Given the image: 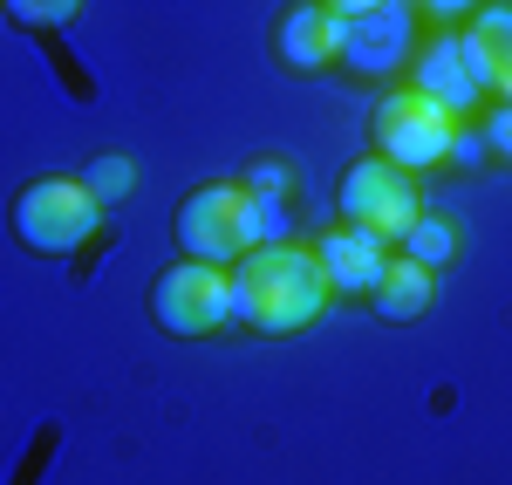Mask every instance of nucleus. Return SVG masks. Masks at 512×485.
Instances as JSON below:
<instances>
[{
	"instance_id": "20",
	"label": "nucleus",
	"mask_w": 512,
	"mask_h": 485,
	"mask_svg": "<svg viewBox=\"0 0 512 485\" xmlns=\"http://www.w3.org/2000/svg\"><path fill=\"white\" fill-rule=\"evenodd\" d=\"M321 7H328V14H335V21H349V14H369V7H376V0H321Z\"/></svg>"
},
{
	"instance_id": "2",
	"label": "nucleus",
	"mask_w": 512,
	"mask_h": 485,
	"mask_svg": "<svg viewBox=\"0 0 512 485\" xmlns=\"http://www.w3.org/2000/svg\"><path fill=\"white\" fill-rule=\"evenodd\" d=\"M280 240H287V212L274 199H253L233 178H212L178 205V246H185V260H205V267H233L253 246Z\"/></svg>"
},
{
	"instance_id": "1",
	"label": "nucleus",
	"mask_w": 512,
	"mask_h": 485,
	"mask_svg": "<svg viewBox=\"0 0 512 485\" xmlns=\"http://www.w3.org/2000/svg\"><path fill=\"white\" fill-rule=\"evenodd\" d=\"M226 274H233V322L253 335H294L328 308V274H321L315 246H253Z\"/></svg>"
},
{
	"instance_id": "13",
	"label": "nucleus",
	"mask_w": 512,
	"mask_h": 485,
	"mask_svg": "<svg viewBox=\"0 0 512 485\" xmlns=\"http://www.w3.org/2000/svg\"><path fill=\"white\" fill-rule=\"evenodd\" d=\"M403 260H417V267H451V253H458V226H451V219H437V212H417V219H410V233H403Z\"/></svg>"
},
{
	"instance_id": "5",
	"label": "nucleus",
	"mask_w": 512,
	"mask_h": 485,
	"mask_svg": "<svg viewBox=\"0 0 512 485\" xmlns=\"http://www.w3.org/2000/svg\"><path fill=\"white\" fill-rule=\"evenodd\" d=\"M451 137H458V117L437 110L431 96H417L410 82L390 89V96L376 103V158L403 164L410 178H424L431 164L451 158Z\"/></svg>"
},
{
	"instance_id": "4",
	"label": "nucleus",
	"mask_w": 512,
	"mask_h": 485,
	"mask_svg": "<svg viewBox=\"0 0 512 485\" xmlns=\"http://www.w3.org/2000/svg\"><path fill=\"white\" fill-rule=\"evenodd\" d=\"M335 212H342V226L355 233H369V240L396 246L410 233V219L424 212V192H417V178L390 158H355L342 171V192H335Z\"/></svg>"
},
{
	"instance_id": "7",
	"label": "nucleus",
	"mask_w": 512,
	"mask_h": 485,
	"mask_svg": "<svg viewBox=\"0 0 512 485\" xmlns=\"http://www.w3.org/2000/svg\"><path fill=\"white\" fill-rule=\"evenodd\" d=\"M410 55H417V14H410V0H376L369 14H349L342 41H335V62L362 82L403 76Z\"/></svg>"
},
{
	"instance_id": "16",
	"label": "nucleus",
	"mask_w": 512,
	"mask_h": 485,
	"mask_svg": "<svg viewBox=\"0 0 512 485\" xmlns=\"http://www.w3.org/2000/svg\"><path fill=\"white\" fill-rule=\"evenodd\" d=\"M253 199H274V205H287V192H294V164H280V158H260L246 178H239Z\"/></svg>"
},
{
	"instance_id": "9",
	"label": "nucleus",
	"mask_w": 512,
	"mask_h": 485,
	"mask_svg": "<svg viewBox=\"0 0 512 485\" xmlns=\"http://www.w3.org/2000/svg\"><path fill=\"white\" fill-rule=\"evenodd\" d=\"M315 260H321V274H328V294H355L362 301V294H376V281H383L390 246L355 233V226H335V233L315 240Z\"/></svg>"
},
{
	"instance_id": "3",
	"label": "nucleus",
	"mask_w": 512,
	"mask_h": 485,
	"mask_svg": "<svg viewBox=\"0 0 512 485\" xmlns=\"http://www.w3.org/2000/svg\"><path fill=\"white\" fill-rule=\"evenodd\" d=\"M7 226H14V240L28 246V253L62 260V253H76V246L103 226V199H96L82 178H28V185L14 192Z\"/></svg>"
},
{
	"instance_id": "6",
	"label": "nucleus",
	"mask_w": 512,
	"mask_h": 485,
	"mask_svg": "<svg viewBox=\"0 0 512 485\" xmlns=\"http://www.w3.org/2000/svg\"><path fill=\"white\" fill-rule=\"evenodd\" d=\"M151 322L164 335H212L233 322V274L205 267V260H178L171 274L151 281Z\"/></svg>"
},
{
	"instance_id": "11",
	"label": "nucleus",
	"mask_w": 512,
	"mask_h": 485,
	"mask_svg": "<svg viewBox=\"0 0 512 485\" xmlns=\"http://www.w3.org/2000/svg\"><path fill=\"white\" fill-rule=\"evenodd\" d=\"M410 89L431 96L437 110H451V117L472 110L478 82H472V69H465V55H458V35H431L417 55H410Z\"/></svg>"
},
{
	"instance_id": "10",
	"label": "nucleus",
	"mask_w": 512,
	"mask_h": 485,
	"mask_svg": "<svg viewBox=\"0 0 512 485\" xmlns=\"http://www.w3.org/2000/svg\"><path fill=\"white\" fill-rule=\"evenodd\" d=\"M335 41H342V21L321 7V0H294L274 21V55L294 69V76H315L335 62Z\"/></svg>"
},
{
	"instance_id": "8",
	"label": "nucleus",
	"mask_w": 512,
	"mask_h": 485,
	"mask_svg": "<svg viewBox=\"0 0 512 485\" xmlns=\"http://www.w3.org/2000/svg\"><path fill=\"white\" fill-rule=\"evenodd\" d=\"M458 55L472 69L478 96L512 103V7H478L472 21L458 28Z\"/></svg>"
},
{
	"instance_id": "19",
	"label": "nucleus",
	"mask_w": 512,
	"mask_h": 485,
	"mask_svg": "<svg viewBox=\"0 0 512 485\" xmlns=\"http://www.w3.org/2000/svg\"><path fill=\"white\" fill-rule=\"evenodd\" d=\"M492 158V151H485V137H478V130H458V137H451V158L444 164H485Z\"/></svg>"
},
{
	"instance_id": "12",
	"label": "nucleus",
	"mask_w": 512,
	"mask_h": 485,
	"mask_svg": "<svg viewBox=\"0 0 512 485\" xmlns=\"http://www.w3.org/2000/svg\"><path fill=\"white\" fill-rule=\"evenodd\" d=\"M369 308L383 322H417L431 308V267H417V260L396 253L390 267H383V281H376V294H369Z\"/></svg>"
},
{
	"instance_id": "15",
	"label": "nucleus",
	"mask_w": 512,
	"mask_h": 485,
	"mask_svg": "<svg viewBox=\"0 0 512 485\" xmlns=\"http://www.w3.org/2000/svg\"><path fill=\"white\" fill-rule=\"evenodd\" d=\"M0 7H7L21 28H69L82 0H0Z\"/></svg>"
},
{
	"instance_id": "17",
	"label": "nucleus",
	"mask_w": 512,
	"mask_h": 485,
	"mask_svg": "<svg viewBox=\"0 0 512 485\" xmlns=\"http://www.w3.org/2000/svg\"><path fill=\"white\" fill-rule=\"evenodd\" d=\"M478 137H485V151H492V158H506V164H512V103H492Z\"/></svg>"
},
{
	"instance_id": "14",
	"label": "nucleus",
	"mask_w": 512,
	"mask_h": 485,
	"mask_svg": "<svg viewBox=\"0 0 512 485\" xmlns=\"http://www.w3.org/2000/svg\"><path fill=\"white\" fill-rule=\"evenodd\" d=\"M82 185H89L103 205H117V199H130V185H137V164L130 158H96L89 171H82Z\"/></svg>"
},
{
	"instance_id": "18",
	"label": "nucleus",
	"mask_w": 512,
	"mask_h": 485,
	"mask_svg": "<svg viewBox=\"0 0 512 485\" xmlns=\"http://www.w3.org/2000/svg\"><path fill=\"white\" fill-rule=\"evenodd\" d=\"M410 14H431V21H472L478 0H410Z\"/></svg>"
}]
</instances>
